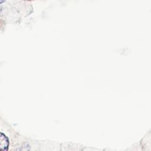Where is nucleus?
I'll use <instances>...</instances> for the list:
<instances>
[{"label": "nucleus", "instance_id": "obj_1", "mask_svg": "<svg viewBox=\"0 0 151 151\" xmlns=\"http://www.w3.org/2000/svg\"><path fill=\"white\" fill-rule=\"evenodd\" d=\"M9 142L5 135L0 133V151H8Z\"/></svg>", "mask_w": 151, "mask_h": 151}, {"label": "nucleus", "instance_id": "obj_2", "mask_svg": "<svg viewBox=\"0 0 151 151\" xmlns=\"http://www.w3.org/2000/svg\"><path fill=\"white\" fill-rule=\"evenodd\" d=\"M4 1H5V0H0V4H1V3H2L3 2H4Z\"/></svg>", "mask_w": 151, "mask_h": 151}]
</instances>
